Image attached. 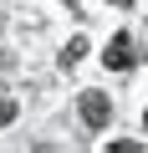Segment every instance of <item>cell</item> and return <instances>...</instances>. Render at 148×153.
<instances>
[{
	"label": "cell",
	"mask_w": 148,
	"mask_h": 153,
	"mask_svg": "<svg viewBox=\"0 0 148 153\" xmlns=\"http://www.w3.org/2000/svg\"><path fill=\"white\" fill-rule=\"evenodd\" d=\"M107 117H112L107 92H82V123L87 128H107Z\"/></svg>",
	"instance_id": "cell-2"
},
{
	"label": "cell",
	"mask_w": 148,
	"mask_h": 153,
	"mask_svg": "<svg viewBox=\"0 0 148 153\" xmlns=\"http://www.w3.org/2000/svg\"><path fill=\"white\" fill-rule=\"evenodd\" d=\"M5 123H16V102H10V97H0V128H5Z\"/></svg>",
	"instance_id": "cell-5"
},
{
	"label": "cell",
	"mask_w": 148,
	"mask_h": 153,
	"mask_svg": "<svg viewBox=\"0 0 148 153\" xmlns=\"http://www.w3.org/2000/svg\"><path fill=\"white\" fill-rule=\"evenodd\" d=\"M143 123H148V117H143Z\"/></svg>",
	"instance_id": "cell-8"
},
{
	"label": "cell",
	"mask_w": 148,
	"mask_h": 153,
	"mask_svg": "<svg viewBox=\"0 0 148 153\" xmlns=\"http://www.w3.org/2000/svg\"><path fill=\"white\" fill-rule=\"evenodd\" d=\"M66 5H71V10H77V0H66Z\"/></svg>",
	"instance_id": "cell-7"
},
{
	"label": "cell",
	"mask_w": 148,
	"mask_h": 153,
	"mask_svg": "<svg viewBox=\"0 0 148 153\" xmlns=\"http://www.w3.org/2000/svg\"><path fill=\"white\" fill-rule=\"evenodd\" d=\"M107 5H133V0H107Z\"/></svg>",
	"instance_id": "cell-6"
},
{
	"label": "cell",
	"mask_w": 148,
	"mask_h": 153,
	"mask_svg": "<svg viewBox=\"0 0 148 153\" xmlns=\"http://www.w3.org/2000/svg\"><path fill=\"white\" fill-rule=\"evenodd\" d=\"M87 51H92V46H87V36H71V46L61 51V66H77V61H82Z\"/></svg>",
	"instance_id": "cell-3"
},
{
	"label": "cell",
	"mask_w": 148,
	"mask_h": 153,
	"mask_svg": "<svg viewBox=\"0 0 148 153\" xmlns=\"http://www.w3.org/2000/svg\"><path fill=\"white\" fill-rule=\"evenodd\" d=\"M102 61H107V71H128V66H138V46H133V36H128V31H118V36L107 41Z\"/></svg>",
	"instance_id": "cell-1"
},
{
	"label": "cell",
	"mask_w": 148,
	"mask_h": 153,
	"mask_svg": "<svg viewBox=\"0 0 148 153\" xmlns=\"http://www.w3.org/2000/svg\"><path fill=\"white\" fill-rule=\"evenodd\" d=\"M107 153H143V143H128V138H118V143H107Z\"/></svg>",
	"instance_id": "cell-4"
}]
</instances>
